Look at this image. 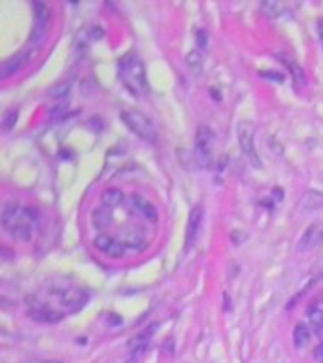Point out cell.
<instances>
[{
	"instance_id": "6da1fadb",
	"label": "cell",
	"mask_w": 323,
	"mask_h": 363,
	"mask_svg": "<svg viewBox=\"0 0 323 363\" xmlns=\"http://www.w3.org/2000/svg\"><path fill=\"white\" fill-rule=\"evenodd\" d=\"M38 225V212L34 208H23L19 203L10 200L2 212V227L14 240H32Z\"/></svg>"
},
{
	"instance_id": "7a4b0ae2",
	"label": "cell",
	"mask_w": 323,
	"mask_h": 363,
	"mask_svg": "<svg viewBox=\"0 0 323 363\" xmlns=\"http://www.w3.org/2000/svg\"><path fill=\"white\" fill-rule=\"evenodd\" d=\"M117 74L121 84L127 87V91L134 97H144L150 86H148V76H146V66L144 61L136 53H125L119 63H117Z\"/></svg>"
},
{
	"instance_id": "3957f363",
	"label": "cell",
	"mask_w": 323,
	"mask_h": 363,
	"mask_svg": "<svg viewBox=\"0 0 323 363\" xmlns=\"http://www.w3.org/2000/svg\"><path fill=\"white\" fill-rule=\"evenodd\" d=\"M119 117H121L123 123H125L138 138H142L144 142H148V144L157 142V129H155L153 121L146 114L138 112V110H121V112H119Z\"/></svg>"
},
{
	"instance_id": "277c9868",
	"label": "cell",
	"mask_w": 323,
	"mask_h": 363,
	"mask_svg": "<svg viewBox=\"0 0 323 363\" xmlns=\"http://www.w3.org/2000/svg\"><path fill=\"white\" fill-rule=\"evenodd\" d=\"M51 295L55 297L59 308L63 314H74L81 310L83 305L87 303V292L83 288H57V290H51Z\"/></svg>"
},
{
	"instance_id": "5b68a950",
	"label": "cell",
	"mask_w": 323,
	"mask_h": 363,
	"mask_svg": "<svg viewBox=\"0 0 323 363\" xmlns=\"http://www.w3.org/2000/svg\"><path fill=\"white\" fill-rule=\"evenodd\" d=\"M237 135H238V144H240V150L244 153V157L248 159V163L253 167V169H261L263 167V161L257 153V148H255V127L250 121H240L237 127Z\"/></svg>"
},
{
	"instance_id": "8992f818",
	"label": "cell",
	"mask_w": 323,
	"mask_h": 363,
	"mask_svg": "<svg viewBox=\"0 0 323 363\" xmlns=\"http://www.w3.org/2000/svg\"><path fill=\"white\" fill-rule=\"evenodd\" d=\"M212 146L214 131L208 125H199L195 133V161L201 169H210L212 165Z\"/></svg>"
},
{
	"instance_id": "52a82bcc",
	"label": "cell",
	"mask_w": 323,
	"mask_h": 363,
	"mask_svg": "<svg viewBox=\"0 0 323 363\" xmlns=\"http://www.w3.org/2000/svg\"><path fill=\"white\" fill-rule=\"evenodd\" d=\"M50 6L43 2H36L34 4V23H32V32H30V46H38L42 42V38L45 36V29H48V21H50Z\"/></svg>"
},
{
	"instance_id": "ba28073f",
	"label": "cell",
	"mask_w": 323,
	"mask_h": 363,
	"mask_svg": "<svg viewBox=\"0 0 323 363\" xmlns=\"http://www.w3.org/2000/svg\"><path fill=\"white\" fill-rule=\"evenodd\" d=\"M323 242V223H312L302 236L299 238L297 242V252L299 254H306V252H312V250H316L319 244Z\"/></svg>"
},
{
	"instance_id": "9c48e42d",
	"label": "cell",
	"mask_w": 323,
	"mask_h": 363,
	"mask_svg": "<svg viewBox=\"0 0 323 363\" xmlns=\"http://www.w3.org/2000/svg\"><path fill=\"white\" fill-rule=\"evenodd\" d=\"M27 316L32 318L34 321H40V324H57V321L63 320L65 314L55 310V308H51V306L43 305V303H34L27 310Z\"/></svg>"
},
{
	"instance_id": "30bf717a",
	"label": "cell",
	"mask_w": 323,
	"mask_h": 363,
	"mask_svg": "<svg viewBox=\"0 0 323 363\" xmlns=\"http://www.w3.org/2000/svg\"><path fill=\"white\" fill-rule=\"evenodd\" d=\"M202 218H204V208H202V205L193 207V210L189 214V220H187L186 250H191L193 244L197 242V236H199V231H201V225H202Z\"/></svg>"
},
{
	"instance_id": "8fae6325",
	"label": "cell",
	"mask_w": 323,
	"mask_h": 363,
	"mask_svg": "<svg viewBox=\"0 0 323 363\" xmlns=\"http://www.w3.org/2000/svg\"><path fill=\"white\" fill-rule=\"evenodd\" d=\"M93 244H95V248L99 250V252H102L104 256L123 257V254H125V244L112 238L110 235H97Z\"/></svg>"
},
{
	"instance_id": "7c38bea8",
	"label": "cell",
	"mask_w": 323,
	"mask_h": 363,
	"mask_svg": "<svg viewBox=\"0 0 323 363\" xmlns=\"http://www.w3.org/2000/svg\"><path fill=\"white\" fill-rule=\"evenodd\" d=\"M127 203H129V207L132 208V210H136V212L140 214V216H144L146 220H151V221L157 220V208L153 207L148 199H144L142 195L132 193L129 199H127Z\"/></svg>"
},
{
	"instance_id": "4fadbf2b",
	"label": "cell",
	"mask_w": 323,
	"mask_h": 363,
	"mask_svg": "<svg viewBox=\"0 0 323 363\" xmlns=\"http://www.w3.org/2000/svg\"><path fill=\"white\" fill-rule=\"evenodd\" d=\"M155 329H157V324H153L151 328H148L146 331H142V333L134 335V337L129 339V342H127V348H129L130 352H136V356H140L144 350L148 348V344H150L151 337H153V333H155Z\"/></svg>"
},
{
	"instance_id": "5bb4252c",
	"label": "cell",
	"mask_w": 323,
	"mask_h": 363,
	"mask_svg": "<svg viewBox=\"0 0 323 363\" xmlns=\"http://www.w3.org/2000/svg\"><path fill=\"white\" fill-rule=\"evenodd\" d=\"M299 207L304 210V212H317L323 208V193L316 191V189H308V191L302 195Z\"/></svg>"
},
{
	"instance_id": "9a60e30c",
	"label": "cell",
	"mask_w": 323,
	"mask_h": 363,
	"mask_svg": "<svg viewBox=\"0 0 323 363\" xmlns=\"http://www.w3.org/2000/svg\"><path fill=\"white\" fill-rule=\"evenodd\" d=\"M29 61V53H19L15 57L8 59L2 63V68H0V76L2 78H10V76H15V72L21 70V66Z\"/></svg>"
},
{
	"instance_id": "2e32d148",
	"label": "cell",
	"mask_w": 323,
	"mask_h": 363,
	"mask_svg": "<svg viewBox=\"0 0 323 363\" xmlns=\"http://www.w3.org/2000/svg\"><path fill=\"white\" fill-rule=\"evenodd\" d=\"M276 59H278V61H280V63L286 66L287 70L291 72V76L295 78V82H297V84H304V79H306V78H304V70H302L301 66H299V63H297V61H295L291 55H287V53H276Z\"/></svg>"
},
{
	"instance_id": "e0dca14e",
	"label": "cell",
	"mask_w": 323,
	"mask_h": 363,
	"mask_svg": "<svg viewBox=\"0 0 323 363\" xmlns=\"http://www.w3.org/2000/svg\"><path fill=\"white\" fill-rule=\"evenodd\" d=\"M123 200H125V195H123V191L121 189H117V187H108L101 197V203H102V207L104 208L119 207Z\"/></svg>"
},
{
	"instance_id": "ac0fdd59",
	"label": "cell",
	"mask_w": 323,
	"mask_h": 363,
	"mask_svg": "<svg viewBox=\"0 0 323 363\" xmlns=\"http://www.w3.org/2000/svg\"><path fill=\"white\" fill-rule=\"evenodd\" d=\"M308 321L312 331L317 337H323V308L321 306H312L308 310Z\"/></svg>"
},
{
	"instance_id": "d6986e66",
	"label": "cell",
	"mask_w": 323,
	"mask_h": 363,
	"mask_svg": "<svg viewBox=\"0 0 323 363\" xmlns=\"http://www.w3.org/2000/svg\"><path fill=\"white\" fill-rule=\"evenodd\" d=\"M310 337H312V333H310V328L306 326V324H297V326H295L293 344L297 346V348H304V346L310 342Z\"/></svg>"
},
{
	"instance_id": "ffe728a7",
	"label": "cell",
	"mask_w": 323,
	"mask_h": 363,
	"mask_svg": "<svg viewBox=\"0 0 323 363\" xmlns=\"http://www.w3.org/2000/svg\"><path fill=\"white\" fill-rule=\"evenodd\" d=\"M112 220H114V216H112V212H110V208H97L93 212V223L95 227L99 229H104L108 227L110 223H112Z\"/></svg>"
},
{
	"instance_id": "44dd1931",
	"label": "cell",
	"mask_w": 323,
	"mask_h": 363,
	"mask_svg": "<svg viewBox=\"0 0 323 363\" xmlns=\"http://www.w3.org/2000/svg\"><path fill=\"white\" fill-rule=\"evenodd\" d=\"M186 63H187V66H189V70L193 72V74H201L202 72V53L199 50L189 51L186 57Z\"/></svg>"
},
{
	"instance_id": "7402d4cb",
	"label": "cell",
	"mask_w": 323,
	"mask_h": 363,
	"mask_svg": "<svg viewBox=\"0 0 323 363\" xmlns=\"http://www.w3.org/2000/svg\"><path fill=\"white\" fill-rule=\"evenodd\" d=\"M17 117H19V110H17V108H10V110H6V114H4V117H2V129H4L6 133H10V131L15 127Z\"/></svg>"
},
{
	"instance_id": "603a6c76",
	"label": "cell",
	"mask_w": 323,
	"mask_h": 363,
	"mask_svg": "<svg viewBox=\"0 0 323 363\" xmlns=\"http://www.w3.org/2000/svg\"><path fill=\"white\" fill-rule=\"evenodd\" d=\"M261 10H263V14H265L266 17H278V15H282L284 6L278 4V2H265V4L261 6Z\"/></svg>"
},
{
	"instance_id": "cb8c5ba5",
	"label": "cell",
	"mask_w": 323,
	"mask_h": 363,
	"mask_svg": "<svg viewBox=\"0 0 323 363\" xmlns=\"http://www.w3.org/2000/svg\"><path fill=\"white\" fill-rule=\"evenodd\" d=\"M68 89H70V84L68 82H59V84H55V86L50 89V95L51 99H59V97H66V93H68Z\"/></svg>"
},
{
	"instance_id": "d4e9b609",
	"label": "cell",
	"mask_w": 323,
	"mask_h": 363,
	"mask_svg": "<svg viewBox=\"0 0 323 363\" xmlns=\"http://www.w3.org/2000/svg\"><path fill=\"white\" fill-rule=\"evenodd\" d=\"M125 244L129 246V248L132 250H138V252H142L146 246H148V242H146V238L140 235H129V238L125 240Z\"/></svg>"
},
{
	"instance_id": "484cf974",
	"label": "cell",
	"mask_w": 323,
	"mask_h": 363,
	"mask_svg": "<svg viewBox=\"0 0 323 363\" xmlns=\"http://www.w3.org/2000/svg\"><path fill=\"white\" fill-rule=\"evenodd\" d=\"M66 110H68V104H66V102H59V104H55V106H51L50 110H48V114H50L51 117H59L61 114H65Z\"/></svg>"
},
{
	"instance_id": "4316f807",
	"label": "cell",
	"mask_w": 323,
	"mask_h": 363,
	"mask_svg": "<svg viewBox=\"0 0 323 363\" xmlns=\"http://www.w3.org/2000/svg\"><path fill=\"white\" fill-rule=\"evenodd\" d=\"M195 38H197L199 50H206V46H208V36H206V32H204V30H197Z\"/></svg>"
},
{
	"instance_id": "83f0119b",
	"label": "cell",
	"mask_w": 323,
	"mask_h": 363,
	"mask_svg": "<svg viewBox=\"0 0 323 363\" xmlns=\"http://www.w3.org/2000/svg\"><path fill=\"white\" fill-rule=\"evenodd\" d=\"M261 76L265 79H274V82H284V74L280 72H270V70H261Z\"/></svg>"
},
{
	"instance_id": "f1b7e54d",
	"label": "cell",
	"mask_w": 323,
	"mask_h": 363,
	"mask_svg": "<svg viewBox=\"0 0 323 363\" xmlns=\"http://www.w3.org/2000/svg\"><path fill=\"white\" fill-rule=\"evenodd\" d=\"M87 34H89V40H99V38H102V34H104V32H102L101 27H93V29L89 30Z\"/></svg>"
},
{
	"instance_id": "f546056e",
	"label": "cell",
	"mask_w": 323,
	"mask_h": 363,
	"mask_svg": "<svg viewBox=\"0 0 323 363\" xmlns=\"http://www.w3.org/2000/svg\"><path fill=\"white\" fill-rule=\"evenodd\" d=\"M317 38H319V44H321V50H323V17L317 19Z\"/></svg>"
},
{
	"instance_id": "4dcf8cb0",
	"label": "cell",
	"mask_w": 323,
	"mask_h": 363,
	"mask_svg": "<svg viewBox=\"0 0 323 363\" xmlns=\"http://www.w3.org/2000/svg\"><path fill=\"white\" fill-rule=\"evenodd\" d=\"M314 357H316L317 363H323V344H319V346L314 350Z\"/></svg>"
},
{
	"instance_id": "1f68e13d",
	"label": "cell",
	"mask_w": 323,
	"mask_h": 363,
	"mask_svg": "<svg viewBox=\"0 0 323 363\" xmlns=\"http://www.w3.org/2000/svg\"><path fill=\"white\" fill-rule=\"evenodd\" d=\"M30 363H65V361H57V359H48V361H42V359H32Z\"/></svg>"
},
{
	"instance_id": "d6a6232c",
	"label": "cell",
	"mask_w": 323,
	"mask_h": 363,
	"mask_svg": "<svg viewBox=\"0 0 323 363\" xmlns=\"http://www.w3.org/2000/svg\"><path fill=\"white\" fill-rule=\"evenodd\" d=\"M127 363H132V359H130V361H127Z\"/></svg>"
}]
</instances>
